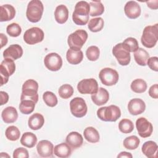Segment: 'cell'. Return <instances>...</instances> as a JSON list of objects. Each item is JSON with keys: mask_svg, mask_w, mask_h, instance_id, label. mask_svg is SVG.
Listing matches in <instances>:
<instances>
[{"mask_svg": "<svg viewBox=\"0 0 158 158\" xmlns=\"http://www.w3.org/2000/svg\"><path fill=\"white\" fill-rule=\"evenodd\" d=\"M88 38V33L84 30H77L69 35L67 43L70 49L80 50Z\"/></svg>", "mask_w": 158, "mask_h": 158, "instance_id": "6", "label": "cell"}, {"mask_svg": "<svg viewBox=\"0 0 158 158\" xmlns=\"http://www.w3.org/2000/svg\"><path fill=\"white\" fill-rule=\"evenodd\" d=\"M15 70V64L14 60L5 59L0 65V74L1 78V86L7 83L9 76L12 75Z\"/></svg>", "mask_w": 158, "mask_h": 158, "instance_id": "11", "label": "cell"}, {"mask_svg": "<svg viewBox=\"0 0 158 158\" xmlns=\"http://www.w3.org/2000/svg\"><path fill=\"white\" fill-rule=\"evenodd\" d=\"M77 89L81 94H94L98 89V83L94 78H86L77 85Z\"/></svg>", "mask_w": 158, "mask_h": 158, "instance_id": "12", "label": "cell"}, {"mask_svg": "<svg viewBox=\"0 0 158 158\" xmlns=\"http://www.w3.org/2000/svg\"><path fill=\"white\" fill-rule=\"evenodd\" d=\"M157 144L153 141H148L145 142L141 148L143 153L148 157L154 158L157 157Z\"/></svg>", "mask_w": 158, "mask_h": 158, "instance_id": "26", "label": "cell"}, {"mask_svg": "<svg viewBox=\"0 0 158 158\" xmlns=\"http://www.w3.org/2000/svg\"><path fill=\"white\" fill-rule=\"evenodd\" d=\"M1 117L6 123H14L18 118V113L15 107L9 106L3 109L1 113Z\"/></svg>", "mask_w": 158, "mask_h": 158, "instance_id": "22", "label": "cell"}, {"mask_svg": "<svg viewBox=\"0 0 158 158\" xmlns=\"http://www.w3.org/2000/svg\"><path fill=\"white\" fill-rule=\"evenodd\" d=\"M147 65L149 66V67L155 71H158V57L156 56L149 57V59L147 61Z\"/></svg>", "mask_w": 158, "mask_h": 158, "instance_id": "44", "label": "cell"}, {"mask_svg": "<svg viewBox=\"0 0 158 158\" xmlns=\"http://www.w3.org/2000/svg\"><path fill=\"white\" fill-rule=\"evenodd\" d=\"M44 64L48 70L56 72L58 71L62 67V59L57 53L51 52L45 56Z\"/></svg>", "mask_w": 158, "mask_h": 158, "instance_id": "13", "label": "cell"}, {"mask_svg": "<svg viewBox=\"0 0 158 158\" xmlns=\"http://www.w3.org/2000/svg\"><path fill=\"white\" fill-rule=\"evenodd\" d=\"M0 38H1V47L2 48L7 44L8 39H7V37L3 33H0Z\"/></svg>", "mask_w": 158, "mask_h": 158, "instance_id": "48", "label": "cell"}, {"mask_svg": "<svg viewBox=\"0 0 158 158\" xmlns=\"http://www.w3.org/2000/svg\"><path fill=\"white\" fill-rule=\"evenodd\" d=\"M89 10L90 7L88 2L84 1L78 2L72 14L73 22L78 25H86L89 20Z\"/></svg>", "mask_w": 158, "mask_h": 158, "instance_id": "1", "label": "cell"}, {"mask_svg": "<svg viewBox=\"0 0 158 158\" xmlns=\"http://www.w3.org/2000/svg\"><path fill=\"white\" fill-rule=\"evenodd\" d=\"M130 87L133 92L136 93H142L146 91L147 89V83L144 80L138 78L131 82Z\"/></svg>", "mask_w": 158, "mask_h": 158, "instance_id": "33", "label": "cell"}, {"mask_svg": "<svg viewBox=\"0 0 158 158\" xmlns=\"http://www.w3.org/2000/svg\"><path fill=\"white\" fill-rule=\"evenodd\" d=\"M104 25V22L103 19L101 17H96L91 19L89 21L88 27L92 32H98L103 28Z\"/></svg>", "mask_w": 158, "mask_h": 158, "instance_id": "32", "label": "cell"}, {"mask_svg": "<svg viewBox=\"0 0 158 158\" xmlns=\"http://www.w3.org/2000/svg\"><path fill=\"white\" fill-rule=\"evenodd\" d=\"M141 11L140 6L134 1L127 2L124 7V12L126 16L131 19L138 18L141 14Z\"/></svg>", "mask_w": 158, "mask_h": 158, "instance_id": "17", "label": "cell"}, {"mask_svg": "<svg viewBox=\"0 0 158 158\" xmlns=\"http://www.w3.org/2000/svg\"><path fill=\"white\" fill-rule=\"evenodd\" d=\"M38 83L33 79L27 80L22 85L20 101L31 100L35 104L38 101Z\"/></svg>", "mask_w": 158, "mask_h": 158, "instance_id": "2", "label": "cell"}, {"mask_svg": "<svg viewBox=\"0 0 158 158\" xmlns=\"http://www.w3.org/2000/svg\"><path fill=\"white\" fill-rule=\"evenodd\" d=\"M44 123V118L43 115L40 113H35L31 115L28 120V125L30 128L33 130L40 129Z\"/></svg>", "mask_w": 158, "mask_h": 158, "instance_id": "23", "label": "cell"}, {"mask_svg": "<svg viewBox=\"0 0 158 158\" xmlns=\"http://www.w3.org/2000/svg\"><path fill=\"white\" fill-rule=\"evenodd\" d=\"M35 103L31 100L20 101L19 104V110L23 114H30L34 110Z\"/></svg>", "mask_w": 158, "mask_h": 158, "instance_id": "34", "label": "cell"}, {"mask_svg": "<svg viewBox=\"0 0 158 158\" xmlns=\"http://www.w3.org/2000/svg\"><path fill=\"white\" fill-rule=\"evenodd\" d=\"M73 88L69 84H64L62 85L59 90L58 93L60 98L63 99H69L73 94Z\"/></svg>", "mask_w": 158, "mask_h": 158, "instance_id": "38", "label": "cell"}, {"mask_svg": "<svg viewBox=\"0 0 158 158\" xmlns=\"http://www.w3.org/2000/svg\"><path fill=\"white\" fill-rule=\"evenodd\" d=\"M22 55L23 49L17 44L10 45L3 52V57L4 59H11L14 60L20 58Z\"/></svg>", "mask_w": 158, "mask_h": 158, "instance_id": "18", "label": "cell"}, {"mask_svg": "<svg viewBox=\"0 0 158 158\" xmlns=\"http://www.w3.org/2000/svg\"><path fill=\"white\" fill-rule=\"evenodd\" d=\"M54 153L60 158L69 157L72 154L71 147L67 143H60L54 147Z\"/></svg>", "mask_w": 158, "mask_h": 158, "instance_id": "27", "label": "cell"}, {"mask_svg": "<svg viewBox=\"0 0 158 158\" xmlns=\"http://www.w3.org/2000/svg\"><path fill=\"white\" fill-rule=\"evenodd\" d=\"M43 31L39 27H32L25 31L23 35L25 42L30 45H33L41 42L44 40Z\"/></svg>", "mask_w": 158, "mask_h": 158, "instance_id": "10", "label": "cell"}, {"mask_svg": "<svg viewBox=\"0 0 158 158\" xmlns=\"http://www.w3.org/2000/svg\"><path fill=\"white\" fill-rule=\"evenodd\" d=\"M0 157H10V156H9L7 154H6V152H5V154H4V152H1V156H0Z\"/></svg>", "mask_w": 158, "mask_h": 158, "instance_id": "50", "label": "cell"}, {"mask_svg": "<svg viewBox=\"0 0 158 158\" xmlns=\"http://www.w3.org/2000/svg\"><path fill=\"white\" fill-rule=\"evenodd\" d=\"M99 77L103 85L106 86H112L118 82L119 75L115 70L106 67L102 69L99 72Z\"/></svg>", "mask_w": 158, "mask_h": 158, "instance_id": "9", "label": "cell"}, {"mask_svg": "<svg viewBox=\"0 0 158 158\" xmlns=\"http://www.w3.org/2000/svg\"><path fill=\"white\" fill-rule=\"evenodd\" d=\"M89 15L92 17L102 15L104 12V5L100 1H94L89 2Z\"/></svg>", "mask_w": 158, "mask_h": 158, "instance_id": "31", "label": "cell"}, {"mask_svg": "<svg viewBox=\"0 0 158 158\" xmlns=\"http://www.w3.org/2000/svg\"><path fill=\"white\" fill-rule=\"evenodd\" d=\"M38 155L41 157H52L54 153V146L48 140H41L36 146Z\"/></svg>", "mask_w": 158, "mask_h": 158, "instance_id": "15", "label": "cell"}, {"mask_svg": "<svg viewBox=\"0 0 158 158\" xmlns=\"http://www.w3.org/2000/svg\"><path fill=\"white\" fill-rule=\"evenodd\" d=\"M123 43L125 44L128 47L130 52H135L139 48V44L137 40L135 38L132 37L127 38L123 41Z\"/></svg>", "mask_w": 158, "mask_h": 158, "instance_id": "42", "label": "cell"}, {"mask_svg": "<svg viewBox=\"0 0 158 158\" xmlns=\"http://www.w3.org/2000/svg\"><path fill=\"white\" fill-rule=\"evenodd\" d=\"M43 99L45 104L51 107L56 106L58 102L56 96L51 91L44 92L43 95Z\"/></svg>", "mask_w": 158, "mask_h": 158, "instance_id": "39", "label": "cell"}, {"mask_svg": "<svg viewBox=\"0 0 158 158\" xmlns=\"http://www.w3.org/2000/svg\"><path fill=\"white\" fill-rule=\"evenodd\" d=\"M158 40V24L146 27L143 31L141 38V43L148 48L155 46Z\"/></svg>", "mask_w": 158, "mask_h": 158, "instance_id": "3", "label": "cell"}, {"mask_svg": "<svg viewBox=\"0 0 158 158\" xmlns=\"http://www.w3.org/2000/svg\"><path fill=\"white\" fill-rule=\"evenodd\" d=\"M29 154L27 149L24 148H18L13 152L14 158H28Z\"/></svg>", "mask_w": 158, "mask_h": 158, "instance_id": "43", "label": "cell"}, {"mask_svg": "<svg viewBox=\"0 0 158 158\" xmlns=\"http://www.w3.org/2000/svg\"><path fill=\"white\" fill-rule=\"evenodd\" d=\"M97 116L104 122H115L121 116L120 108L115 105L102 107L97 110Z\"/></svg>", "mask_w": 158, "mask_h": 158, "instance_id": "5", "label": "cell"}, {"mask_svg": "<svg viewBox=\"0 0 158 158\" xmlns=\"http://www.w3.org/2000/svg\"><path fill=\"white\" fill-rule=\"evenodd\" d=\"M5 135L7 139L10 141H16L20 138V132L19 128L14 125L8 127L5 131Z\"/></svg>", "mask_w": 158, "mask_h": 158, "instance_id": "36", "label": "cell"}, {"mask_svg": "<svg viewBox=\"0 0 158 158\" xmlns=\"http://www.w3.org/2000/svg\"><path fill=\"white\" fill-rule=\"evenodd\" d=\"M66 58L69 64L77 65L82 61L83 54L81 50H75L70 48L67 51Z\"/></svg>", "mask_w": 158, "mask_h": 158, "instance_id": "25", "label": "cell"}, {"mask_svg": "<svg viewBox=\"0 0 158 158\" xmlns=\"http://www.w3.org/2000/svg\"><path fill=\"white\" fill-rule=\"evenodd\" d=\"M54 17L55 20L58 23L63 24L65 23L69 18V10L67 7L64 4L57 6L54 12Z\"/></svg>", "mask_w": 158, "mask_h": 158, "instance_id": "24", "label": "cell"}, {"mask_svg": "<svg viewBox=\"0 0 158 158\" xmlns=\"http://www.w3.org/2000/svg\"><path fill=\"white\" fill-rule=\"evenodd\" d=\"M43 10L44 7L41 1L32 0L29 2L27 6V18L30 22L36 23L41 20Z\"/></svg>", "mask_w": 158, "mask_h": 158, "instance_id": "4", "label": "cell"}, {"mask_svg": "<svg viewBox=\"0 0 158 158\" xmlns=\"http://www.w3.org/2000/svg\"><path fill=\"white\" fill-rule=\"evenodd\" d=\"M147 6L148 7L152 9H157L158 8V1H146Z\"/></svg>", "mask_w": 158, "mask_h": 158, "instance_id": "47", "label": "cell"}, {"mask_svg": "<svg viewBox=\"0 0 158 158\" xmlns=\"http://www.w3.org/2000/svg\"><path fill=\"white\" fill-rule=\"evenodd\" d=\"M92 101L97 106H102L107 102L109 99V92L102 87L99 88L97 92L91 96Z\"/></svg>", "mask_w": 158, "mask_h": 158, "instance_id": "19", "label": "cell"}, {"mask_svg": "<svg viewBox=\"0 0 158 158\" xmlns=\"http://www.w3.org/2000/svg\"><path fill=\"white\" fill-rule=\"evenodd\" d=\"M149 95L154 99L158 98V85L157 84H154L150 87L149 89Z\"/></svg>", "mask_w": 158, "mask_h": 158, "instance_id": "45", "label": "cell"}, {"mask_svg": "<svg viewBox=\"0 0 158 158\" xmlns=\"http://www.w3.org/2000/svg\"><path fill=\"white\" fill-rule=\"evenodd\" d=\"M118 128L123 133H130L133 130L134 125L131 120L127 118H123L118 123Z\"/></svg>", "mask_w": 158, "mask_h": 158, "instance_id": "37", "label": "cell"}, {"mask_svg": "<svg viewBox=\"0 0 158 158\" xmlns=\"http://www.w3.org/2000/svg\"><path fill=\"white\" fill-rule=\"evenodd\" d=\"M146 109L145 102L139 98L131 99L128 104V110L131 115H137L142 114Z\"/></svg>", "mask_w": 158, "mask_h": 158, "instance_id": "16", "label": "cell"}, {"mask_svg": "<svg viewBox=\"0 0 158 158\" xmlns=\"http://www.w3.org/2000/svg\"><path fill=\"white\" fill-rule=\"evenodd\" d=\"M7 33L12 37H17L22 33L20 26L17 23H12L7 25L6 28Z\"/></svg>", "mask_w": 158, "mask_h": 158, "instance_id": "41", "label": "cell"}, {"mask_svg": "<svg viewBox=\"0 0 158 158\" xmlns=\"http://www.w3.org/2000/svg\"><path fill=\"white\" fill-rule=\"evenodd\" d=\"M149 58V53L144 49L140 48H138L134 53V59L136 62L141 66H145L147 65V61Z\"/></svg>", "mask_w": 158, "mask_h": 158, "instance_id": "30", "label": "cell"}, {"mask_svg": "<svg viewBox=\"0 0 158 158\" xmlns=\"http://www.w3.org/2000/svg\"><path fill=\"white\" fill-rule=\"evenodd\" d=\"M100 54L99 49L96 46H91L86 49V55L89 60L96 61L99 59Z\"/></svg>", "mask_w": 158, "mask_h": 158, "instance_id": "40", "label": "cell"}, {"mask_svg": "<svg viewBox=\"0 0 158 158\" xmlns=\"http://www.w3.org/2000/svg\"><path fill=\"white\" fill-rule=\"evenodd\" d=\"M20 143L25 147L31 148L37 143V137L31 132H25L22 136Z\"/></svg>", "mask_w": 158, "mask_h": 158, "instance_id": "28", "label": "cell"}, {"mask_svg": "<svg viewBox=\"0 0 158 158\" xmlns=\"http://www.w3.org/2000/svg\"><path fill=\"white\" fill-rule=\"evenodd\" d=\"M117 157H128V158H132L133 156L130 152H128L126 151L121 152L118 156Z\"/></svg>", "mask_w": 158, "mask_h": 158, "instance_id": "49", "label": "cell"}, {"mask_svg": "<svg viewBox=\"0 0 158 158\" xmlns=\"http://www.w3.org/2000/svg\"><path fill=\"white\" fill-rule=\"evenodd\" d=\"M139 143H140L139 139L136 136L132 135L126 138L123 140V144L126 149H130V150H133V149H136L138 147Z\"/></svg>", "mask_w": 158, "mask_h": 158, "instance_id": "35", "label": "cell"}, {"mask_svg": "<svg viewBox=\"0 0 158 158\" xmlns=\"http://www.w3.org/2000/svg\"><path fill=\"white\" fill-rule=\"evenodd\" d=\"M83 135L86 140L89 143H96L99 141V132L93 127L86 128L83 131Z\"/></svg>", "mask_w": 158, "mask_h": 158, "instance_id": "29", "label": "cell"}, {"mask_svg": "<svg viewBox=\"0 0 158 158\" xmlns=\"http://www.w3.org/2000/svg\"><path fill=\"white\" fill-rule=\"evenodd\" d=\"M66 143L73 149H77L81 146L83 143V138L81 134L77 131H72L67 135Z\"/></svg>", "mask_w": 158, "mask_h": 158, "instance_id": "20", "label": "cell"}, {"mask_svg": "<svg viewBox=\"0 0 158 158\" xmlns=\"http://www.w3.org/2000/svg\"><path fill=\"white\" fill-rule=\"evenodd\" d=\"M112 54L121 65L125 66L130 64L131 60L130 51L128 47L123 43H118L114 46Z\"/></svg>", "mask_w": 158, "mask_h": 158, "instance_id": "7", "label": "cell"}, {"mask_svg": "<svg viewBox=\"0 0 158 158\" xmlns=\"http://www.w3.org/2000/svg\"><path fill=\"white\" fill-rule=\"evenodd\" d=\"M136 127L139 135L142 138L149 137L153 131V127L144 117H139L136 121Z\"/></svg>", "mask_w": 158, "mask_h": 158, "instance_id": "14", "label": "cell"}, {"mask_svg": "<svg viewBox=\"0 0 158 158\" xmlns=\"http://www.w3.org/2000/svg\"><path fill=\"white\" fill-rule=\"evenodd\" d=\"M0 96H1V105H4L6 104L9 101V95L8 94L3 91H0Z\"/></svg>", "mask_w": 158, "mask_h": 158, "instance_id": "46", "label": "cell"}, {"mask_svg": "<svg viewBox=\"0 0 158 158\" xmlns=\"http://www.w3.org/2000/svg\"><path fill=\"white\" fill-rule=\"evenodd\" d=\"M70 109L72 114L77 118L84 117L88 110L85 101L80 97H76L70 101Z\"/></svg>", "mask_w": 158, "mask_h": 158, "instance_id": "8", "label": "cell"}, {"mask_svg": "<svg viewBox=\"0 0 158 158\" xmlns=\"http://www.w3.org/2000/svg\"><path fill=\"white\" fill-rule=\"evenodd\" d=\"M15 15V8L10 4L2 5L0 7V21L6 22L11 20Z\"/></svg>", "mask_w": 158, "mask_h": 158, "instance_id": "21", "label": "cell"}]
</instances>
